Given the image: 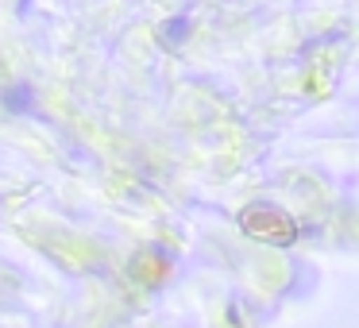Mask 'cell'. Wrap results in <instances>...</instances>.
Wrapping results in <instances>:
<instances>
[{
    "mask_svg": "<svg viewBox=\"0 0 359 328\" xmlns=\"http://www.w3.org/2000/svg\"><path fill=\"white\" fill-rule=\"evenodd\" d=\"M243 232L248 235H259V240H271V243H290L297 235L294 220L286 212H278L274 205H251L243 212Z\"/></svg>",
    "mask_w": 359,
    "mask_h": 328,
    "instance_id": "cell-1",
    "label": "cell"
},
{
    "mask_svg": "<svg viewBox=\"0 0 359 328\" xmlns=\"http://www.w3.org/2000/svg\"><path fill=\"white\" fill-rule=\"evenodd\" d=\"M4 101L12 104V109H27V89H16L12 97H4Z\"/></svg>",
    "mask_w": 359,
    "mask_h": 328,
    "instance_id": "cell-2",
    "label": "cell"
}]
</instances>
